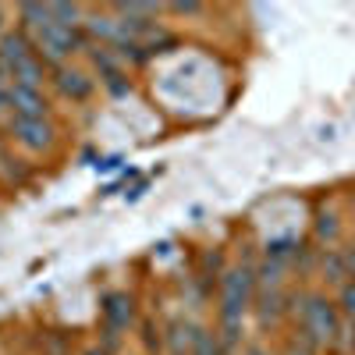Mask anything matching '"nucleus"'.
I'll list each match as a JSON object with an SVG mask.
<instances>
[{
  "instance_id": "f257e3e1",
  "label": "nucleus",
  "mask_w": 355,
  "mask_h": 355,
  "mask_svg": "<svg viewBox=\"0 0 355 355\" xmlns=\"http://www.w3.org/2000/svg\"><path fill=\"white\" fill-rule=\"evenodd\" d=\"M252 288H256V277L249 266H234V270L224 274V284H220V320H224V341L231 345L234 341V331L252 302Z\"/></svg>"
},
{
  "instance_id": "f03ea898",
  "label": "nucleus",
  "mask_w": 355,
  "mask_h": 355,
  "mask_svg": "<svg viewBox=\"0 0 355 355\" xmlns=\"http://www.w3.org/2000/svg\"><path fill=\"white\" fill-rule=\"evenodd\" d=\"M295 313H299L306 345H334L338 341L341 316H338V309L327 299H323V295H302V302H299Z\"/></svg>"
},
{
  "instance_id": "7ed1b4c3",
  "label": "nucleus",
  "mask_w": 355,
  "mask_h": 355,
  "mask_svg": "<svg viewBox=\"0 0 355 355\" xmlns=\"http://www.w3.org/2000/svg\"><path fill=\"white\" fill-rule=\"evenodd\" d=\"M50 15H53V11H50ZM78 43H82V36H78V33H71V28H61L57 21H50V25L36 28V50L43 53V61L61 64V61H64V57H68Z\"/></svg>"
},
{
  "instance_id": "20e7f679",
  "label": "nucleus",
  "mask_w": 355,
  "mask_h": 355,
  "mask_svg": "<svg viewBox=\"0 0 355 355\" xmlns=\"http://www.w3.org/2000/svg\"><path fill=\"white\" fill-rule=\"evenodd\" d=\"M33 46H28V40L25 36H4V40H0V78H4V82H11L15 75H18V68L21 64H28V61H33Z\"/></svg>"
},
{
  "instance_id": "39448f33",
  "label": "nucleus",
  "mask_w": 355,
  "mask_h": 355,
  "mask_svg": "<svg viewBox=\"0 0 355 355\" xmlns=\"http://www.w3.org/2000/svg\"><path fill=\"white\" fill-rule=\"evenodd\" d=\"M11 135L25 146V150H46L53 142L50 121H33V117H11Z\"/></svg>"
},
{
  "instance_id": "423d86ee",
  "label": "nucleus",
  "mask_w": 355,
  "mask_h": 355,
  "mask_svg": "<svg viewBox=\"0 0 355 355\" xmlns=\"http://www.w3.org/2000/svg\"><path fill=\"white\" fill-rule=\"evenodd\" d=\"M11 110H15V117H33V121H46V100H43L40 89L11 85Z\"/></svg>"
},
{
  "instance_id": "0eeeda50",
  "label": "nucleus",
  "mask_w": 355,
  "mask_h": 355,
  "mask_svg": "<svg viewBox=\"0 0 355 355\" xmlns=\"http://www.w3.org/2000/svg\"><path fill=\"white\" fill-rule=\"evenodd\" d=\"M53 82H57V89H61L64 96H71V100H85L89 93H93V78H85V75L75 71V68H61Z\"/></svg>"
},
{
  "instance_id": "6e6552de",
  "label": "nucleus",
  "mask_w": 355,
  "mask_h": 355,
  "mask_svg": "<svg viewBox=\"0 0 355 355\" xmlns=\"http://www.w3.org/2000/svg\"><path fill=\"white\" fill-rule=\"evenodd\" d=\"M103 316H107V323H110V331L128 327V323H132V299H128V295H107Z\"/></svg>"
},
{
  "instance_id": "1a4fd4ad",
  "label": "nucleus",
  "mask_w": 355,
  "mask_h": 355,
  "mask_svg": "<svg viewBox=\"0 0 355 355\" xmlns=\"http://www.w3.org/2000/svg\"><path fill=\"white\" fill-rule=\"evenodd\" d=\"M281 306H284L281 288H263V299H259V320H263V323H274V320L281 316Z\"/></svg>"
},
{
  "instance_id": "9d476101",
  "label": "nucleus",
  "mask_w": 355,
  "mask_h": 355,
  "mask_svg": "<svg viewBox=\"0 0 355 355\" xmlns=\"http://www.w3.org/2000/svg\"><path fill=\"white\" fill-rule=\"evenodd\" d=\"M50 11H53V21L61 25V28L78 33V25H82V8L78 4H50Z\"/></svg>"
},
{
  "instance_id": "9b49d317",
  "label": "nucleus",
  "mask_w": 355,
  "mask_h": 355,
  "mask_svg": "<svg viewBox=\"0 0 355 355\" xmlns=\"http://www.w3.org/2000/svg\"><path fill=\"white\" fill-rule=\"evenodd\" d=\"M316 231H320V239H334L338 234V217L334 214H320L316 217Z\"/></svg>"
},
{
  "instance_id": "f8f14e48",
  "label": "nucleus",
  "mask_w": 355,
  "mask_h": 355,
  "mask_svg": "<svg viewBox=\"0 0 355 355\" xmlns=\"http://www.w3.org/2000/svg\"><path fill=\"white\" fill-rule=\"evenodd\" d=\"M341 309H345V316L355 323V284H345V288H341Z\"/></svg>"
},
{
  "instance_id": "ddd939ff",
  "label": "nucleus",
  "mask_w": 355,
  "mask_h": 355,
  "mask_svg": "<svg viewBox=\"0 0 355 355\" xmlns=\"http://www.w3.org/2000/svg\"><path fill=\"white\" fill-rule=\"evenodd\" d=\"M196 355H217V341L210 334H196Z\"/></svg>"
},
{
  "instance_id": "4468645a",
  "label": "nucleus",
  "mask_w": 355,
  "mask_h": 355,
  "mask_svg": "<svg viewBox=\"0 0 355 355\" xmlns=\"http://www.w3.org/2000/svg\"><path fill=\"white\" fill-rule=\"evenodd\" d=\"M341 263H345V274L355 277V249H345V252H341Z\"/></svg>"
},
{
  "instance_id": "2eb2a0df",
  "label": "nucleus",
  "mask_w": 355,
  "mask_h": 355,
  "mask_svg": "<svg viewBox=\"0 0 355 355\" xmlns=\"http://www.w3.org/2000/svg\"><path fill=\"white\" fill-rule=\"evenodd\" d=\"M4 107H11V82L0 78V110H4Z\"/></svg>"
},
{
  "instance_id": "dca6fc26",
  "label": "nucleus",
  "mask_w": 355,
  "mask_h": 355,
  "mask_svg": "<svg viewBox=\"0 0 355 355\" xmlns=\"http://www.w3.org/2000/svg\"><path fill=\"white\" fill-rule=\"evenodd\" d=\"M171 11H178V15H196V11H202L199 4H171Z\"/></svg>"
},
{
  "instance_id": "f3484780",
  "label": "nucleus",
  "mask_w": 355,
  "mask_h": 355,
  "mask_svg": "<svg viewBox=\"0 0 355 355\" xmlns=\"http://www.w3.org/2000/svg\"><path fill=\"white\" fill-rule=\"evenodd\" d=\"M249 355H266V352H259V348H252V352H249Z\"/></svg>"
},
{
  "instance_id": "a211bd4d",
  "label": "nucleus",
  "mask_w": 355,
  "mask_h": 355,
  "mask_svg": "<svg viewBox=\"0 0 355 355\" xmlns=\"http://www.w3.org/2000/svg\"><path fill=\"white\" fill-rule=\"evenodd\" d=\"M288 355H309V352H288Z\"/></svg>"
},
{
  "instance_id": "6ab92c4d",
  "label": "nucleus",
  "mask_w": 355,
  "mask_h": 355,
  "mask_svg": "<svg viewBox=\"0 0 355 355\" xmlns=\"http://www.w3.org/2000/svg\"><path fill=\"white\" fill-rule=\"evenodd\" d=\"M89 355H107V352H89Z\"/></svg>"
}]
</instances>
